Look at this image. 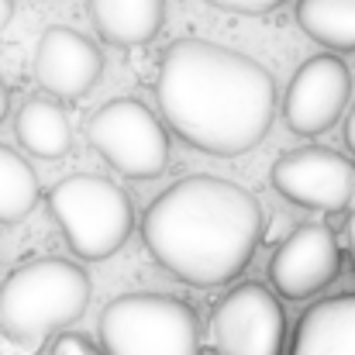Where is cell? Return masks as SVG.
<instances>
[{
    "instance_id": "obj_10",
    "label": "cell",
    "mask_w": 355,
    "mask_h": 355,
    "mask_svg": "<svg viewBox=\"0 0 355 355\" xmlns=\"http://www.w3.org/2000/svg\"><path fill=\"white\" fill-rule=\"evenodd\" d=\"M352 97V76L349 66L338 55H314L307 59L283 97V121L293 135H321L335 128L345 114V104Z\"/></svg>"
},
{
    "instance_id": "obj_20",
    "label": "cell",
    "mask_w": 355,
    "mask_h": 355,
    "mask_svg": "<svg viewBox=\"0 0 355 355\" xmlns=\"http://www.w3.org/2000/svg\"><path fill=\"white\" fill-rule=\"evenodd\" d=\"M345 238H349V259H352V269H355V211L349 214V225H345Z\"/></svg>"
},
{
    "instance_id": "obj_7",
    "label": "cell",
    "mask_w": 355,
    "mask_h": 355,
    "mask_svg": "<svg viewBox=\"0 0 355 355\" xmlns=\"http://www.w3.org/2000/svg\"><path fill=\"white\" fill-rule=\"evenodd\" d=\"M207 345L214 355H283L286 314L279 297L262 283H238L211 311Z\"/></svg>"
},
{
    "instance_id": "obj_16",
    "label": "cell",
    "mask_w": 355,
    "mask_h": 355,
    "mask_svg": "<svg viewBox=\"0 0 355 355\" xmlns=\"http://www.w3.org/2000/svg\"><path fill=\"white\" fill-rule=\"evenodd\" d=\"M38 176L24 155H17L10 145H0V225L24 221L38 204Z\"/></svg>"
},
{
    "instance_id": "obj_6",
    "label": "cell",
    "mask_w": 355,
    "mask_h": 355,
    "mask_svg": "<svg viewBox=\"0 0 355 355\" xmlns=\"http://www.w3.org/2000/svg\"><path fill=\"white\" fill-rule=\"evenodd\" d=\"M87 145L128 180H155L169 166V131L141 101L118 97L87 118Z\"/></svg>"
},
{
    "instance_id": "obj_11",
    "label": "cell",
    "mask_w": 355,
    "mask_h": 355,
    "mask_svg": "<svg viewBox=\"0 0 355 355\" xmlns=\"http://www.w3.org/2000/svg\"><path fill=\"white\" fill-rule=\"evenodd\" d=\"M104 73V52L76 28L52 24L35 45V80L59 101L87 97Z\"/></svg>"
},
{
    "instance_id": "obj_15",
    "label": "cell",
    "mask_w": 355,
    "mask_h": 355,
    "mask_svg": "<svg viewBox=\"0 0 355 355\" xmlns=\"http://www.w3.org/2000/svg\"><path fill=\"white\" fill-rule=\"evenodd\" d=\"M297 24L331 52H355V0H297Z\"/></svg>"
},
{
    "instance_id": "obj_21",
    "label": "cell",
    "mask_w": 355,
    "mask_h": 355,
    "mask_svg": "<svg viewBox=\"0 0 355 355\" xmlns=\"http://www.w3.org/2000/svg\"><path fill=\"white\" fill-rule=\"evenodd\" d=\"M10 17H14V0H0V31L10 24Z\"/></svg>"
},
{
    "instance_id": "obj_14",
    "label": "cell",
    "mask_w": 355,
    "mask_h": 355,
    "mask_svg": "<svg viewBox=\"0 0 355 355\" xmlns=\"http://www.w3.org/2000/svg\"><path fill=\"white\" fill-rule=\"evenodd\" d=\"M14 131H17V141L24 145V152H31L35 159H62L73 148L69 118H66L59 97H52V94L28 97L24 107L17 111Z\"/></svg>"
},
{
    "instance_id": "obj_5",
    "label": "cell",
    "mask_w": 355,
    "mask_h": 355,
    "mask_svg": "<svg viewBox=\"0 0 355 355\" xmlns=\"http://www.w3.org/2000/svg\"><path fill=\"white\" fill-rule=\"evenodd\" d=\"M97 331L111 355H204L193 307L166 293H121L104 307Z\"/></svg>"
},
{
    "instance_id": "obj_4",
    "label": "cell",
    "mask_w": 355,
    "mask_h": 355,
    "mask_svg": "<svg viewBox=\"0 0 355 355\" xmlns=\"http://www.w3.org/2000/svg\"><path fill=\"white\" fill-rule=\"evenodd\" d=\"M49 211L66 238V245L83 262L111 259L131 238L135 207L131 197L97 173H73L62 176L49 190Z\"/></svg>"
},
{
    "instance_id": "obj_18",
    "label": "cell",
    "mask_w": 355,
    "mask_h": 355,
    "mask_svg": "<svg viewBox=\"0 0 355 355\" xmlns=\"http://www.w3.org/2000/svg\"><path fill=\"white\" fill-rule=\"evenodd\" d=\"M204 3H211L218 10H232V14H269L286 0H204Z\"/></svg>"
},
{
    "instance_id": "obj_13",
    "label": "cell",
    "mask_w": 355,
    "mask_h": 355,
    "mask_svg": "<svg viewBox=\"0 0 355 355\" xmlns=\"http://www.w3.org/2000/svg\"><path fill=\"white\" fill-rule=\"evenodd\" d=\"M90 17L107 45H148L166 21V0H90Z\"/></svg>"
},
{
    "instance_id": "obj_17",
    "label": "cell",
    "mask_w": 355,
    "mask_h": 355,
    "mask_svg": "<svg viewBox=\"0 0 355 355\" xmlns=\"http://www.w3.org/2000/svg\"><path fill=\"white\" fill-rule=\"evenodd\" d=\"M49 355H111V352L104 349V342L97 345L94 338H87L80 331H59V338L52 342Z\"/></svg>"
},
{
    "instance_id": "obj_8",
    "label": "cell",
    "mask_w": 355,
    "mask_h": 355,
    "mask_svg": "<svg viewBox=\"0 0 355 355\" xmlns=\"http://www.w3.org/2000/svg\"><path fill=\"white\" fill-rule=\"evenodd\" d=\"M269 180L283 200L324 214L345 211L355 193V166L324 145H307L279 155Z\"/></svg>"
},
{
    "instance_id": "obj_19",
    "label": "cell",
    "mask_w": 355,
    "mask_h": 355,
    "mask_svg": "<svg viewBox=\"0 0 355 355\" xmlns=\"http://www.w3.org/2000/svg\"><path fill=\"white\" fill-rule=\"evenodd\" d=\"M7 111H10V87H7V80L0 76V121L7 118Z\"/></svg>"
},
{
    "instance_id": "obj_9",
    "label": "cell",
    "mask_w": 355,
    "mask_h": 355,
    "mask_svg": "<svg viewBox=\"0 0 355 355\" xmlns=\"http://www.w3.org/2000/svg\"><path fill=\"white\" fill-rule=\"evenodd\" d=\"M342 272V245L328 225H300L269 259V283L286 300H307L328 290Z\"/></svg>"
},
{
    "instance_id": "obj_2",
    "label": "cell",
    "mask_w": 355,
    "mask_h": 355,
    "mask_svg": "<svg viewBox=\"0 0 355 355\" xmlns=\"http://www.w3.org/2000/svg\"><path fill=\"white\" fill-rule=\"evenodd\" d=\"M141 238L152 259L176 279L190 286H225L255 255L262 207L255 193L225 176H183L148 204Z\"/></svg>"
},
{
    "instance_id": "obj_1",
    "label": "cell",
    "mask_w": 355,
    "mask_h": 355,
    "mask_svg": "<svg viewBox=\"0 0 355 355\" xmlns=\"http://www.w3.org/2000/svg\"><path fill=\"white\" fill-rule=\"evenodd\" d=\"M155 101L190 148L221 159L255 148L276 118V83L266 66L204 38H180L166 49Z\"/></svg>"
},
{
    "instance_id": "obj_12",
    "label": "cell",
    "mask_w": 355,
    "mask_h": 355,
    "mask_svg": "<svg viewBox=\"0 0 355 355\" xmlns=\"http://www.w3.org/2000/svg\"><path fill=\"white\" fill-rule=\"evenodd\" d=\"M290 355H355V293H338L307 307Z\"/></svg>"
},
{
    "instance_id": "obj_3",
    "label": "cell",
    "mask_w": 355,
    "mask_h": 355,
    "mask_svg": "<svg viewBox=\"0 0 355 355\" xmlns=\"http://www.w3.org/2000/svg\"><path fill=\"white\" fill-rule=\"evenodd\" d=\"M94 283L83 266L38 255L17 262L0 283V331L28 349L66 331L90 307Z\"/></svg>"
},
{
    "instance_id": "obj_22",
    "label": "cell",
    "mask_w": 355,
    "mask_h": 355,
    "mask_svg": "<svg viewBox=\"0 0 355 355\" xmlns=\"http://www.w3.org/2000/svg\"><path fill=\"white\" fill-rule=\"evenodd\" d=\"M345 145H349V152L355 155V107H352V114H349V121H345Z\"/></svg>"
}]
</instances>
